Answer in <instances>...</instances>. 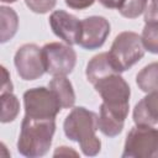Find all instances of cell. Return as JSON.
Masks as SVG:
<instances>
[{"label":"cell","mask_w":158,"mask_h":158,"mask_svg":"<svg viewBox=\"0 0 158 158\" xmlns=\"http://www.w3.org/2000/svg\"><path fill=\"white\" fill-rule=\"evenodd\" d=\"M63 130L65 136L79 143L81 152L88 157H94L100 152L101 142L96 136L99 130V116L83 107L77 106L67 115Z\"/></svg>","instance_id":"obj_1"},{"label":"cell","mask_w":158,"mask_h":158,"mask_svg":"<svg viewBox=\"0 0 158 158\" xmlns=\"http://www.w3.org/2000/svg\"><path fill=\"white\" fill-rule=\"evenodd\" d=\"M54 131V120H40L25 115L17 139L19 153L28 158L44 156L49 151Z\"/></svg>","instance_id":"obj_2"},{"label":"cell","mask_w":158,"mask_h":158,"mask_svg":"<svg viewBox=\"0 0 158 158\" xmlns=\"http://www.w3.org/2000/svg\"><path fill=\"white\" fill-rule=\"evenodd\" d=\"M93 85L102 99L101 105L115 116L126 120L128 115L131 90L120 73L109 74L95 81Z\"/></svg>","instance_id":"obj_3"},{"label":"cell","mask_w":158,"mask_h":158,"mask_svg":"<svg viewBox=\"0 0 158 158\" xmlns=\"http://www.w3.org/2000/svg\"><path fill=\"white\" fill-rule=\"evenodd\" d=\"M144 51L141 36L132 31H125L115 37L107 53L115 70L122 73L141 60Z\"/></svg>","instance_id":"obj_4"},{"label":"cell","mask_w":158,"mask_h":158,"mask_svg":"<svg viewBox=\"0 0 158 158\" xmlns=\"http://www.w3.org/2000/svg\"><path fill=\"white\" fill-rule=\"evenodd\" d=\"M121 156L123 158L158 157V128L151 125L132 127L126 137Z\"/></svg>","instance_id":"obj_5"},{"label":"cell","mask_w":158,"mask_h":158,"mask_svg":"<svg viewBox=\"0 0 158 158\" xmlns=\"http://www.w3.org/2000/svg\"><path fill=\"white\" fill-rule=\"evenodd\" d=\"M25 115L40 120H54L62 110V105L49 88L38 86L23 93Z\"/></svg>","instance_id":"obj_6"},{"label":"cell","mask_w":158,"mask_h":158,"mask_svg":"<svg viewBox=\"0 0 158 158\" xmlns=\"http://www.w3.org/2000/svg\"><path fill=\"white\" fill-rule=\"evenodd\" d=\"M46 73L53 77H67L77 63V53L69 44L51 42L42 47Z\"/></svg>","instance_id":"obj_7"},{"label":"cell","mask_w":158,"mask_h":158,"mask_svg":"<svg viewBox=\"0 0 158 158\" xmlns=\"http://www.w3.org/2000/svg\"><path fill=\"white\" fill-rule=\"evenodd\" d=\"M14 63L17 74L23 80H36L46 72L42 48L35 43H26L21 46L15 53Z\"/></svg>","instance_id":"obj_8"},{"label":"cell","mask_w":158,"mask_h":158,"mask_svg":"<svg viewBox=\"0 0 158 158\" xmlns=\"http://www.w3.org/2000/svg\"><path fill=\"white\" fill-rule=\"evenodd\" d=\"M110 35V23L102 16H89L80 21L78 44L88 51L100 48Z\"/></svg>","instance_id":"obj_9"},{"label":"cell","mask_w":158,"mask_h":158,"mask_svg":"<svg viewBox=\"0 0 158 158\" xmlns=\"http://www.w3.org/2000/svg\"><path fill=\"white\" fill-rule=\"evenodd\" d=\"M49 26L53 33L67 44H78L80 33V21L64 10H56L49 16Z\"/></svg>","instance_id":"obj_10"},{"label":"cell","mask_w":158,"mask_h":158,"mask_svg":"<svg viewBox=\"0 0 158 158\" xmlns=\"http://www.w3.org/2000/svg\"><path fill=\"white\" fill-rule=\"evenodd\" d=\"M133 121L136 125L158 123V91L148 93L133 109Z\"/></svg>","instance_id":"obj_11"},{"label":"cell","mask_w":158,"mask_h":158,"mask_svg":"<svg viewBox=\"0 0 158 158\" xmlns=\"http://www.w3.org/2000/svg\"><path fill=\"white\" fill-rule=\"evenodd\" d=\"M112 73H117V72L112 67L107 52H102V53L94 56L89 60V63L86 65V70H85L86 79L91 84H94L99 79H101L109 74H112Z\"/></svg>","instance_id":"obj_12"},{"label":"cell","mask_w":158,"mask_h":158,"mask_svg":"<svg viewBox=\"0 0 158 158\" xmlns=\"http://www.w3.org/2000/svg\"><path fill=\"white\" fill-rule=\"evenodd\" d=\"M49 89L54 91L57 95L62 109H69L74 106L75 102V93L73 89L72 83L65 77H54L48 85Z\"/></svg>","instance_id":"obj_13"},{"label":"cell","mask_w":158,"mask_h":158,"mask_svg":"<svg viewBox=\"0 0 158 158\" xmlns=\"http://www.w3.org/2000/svg\"><path fill=\"white\" fill-rule=\"evenodd\" d=\"M0 19V42L5 43L15 36L19 27V17L14 9L1 6Z\"/></svg>","instance_id":"obj_14"},{"label":"cell","mask_w":158,"mask_h":158,"mask_svg":"<svg viewBox=\"0 0 158 158\" xmlns=\"http://www.w3.org/2000/svg\"><path fill=\"white\" fill-rule=\"evenodd\" d=\"M125 120L111 114L107 109L100 105V115H99V130L107 137H115L120 135L123 130Z\"/></svg>","instance_id":"obj_15"},{"label":"cell","mask_w":158,"mask_h":158,"mask_svg":"<svg viewBox=\"0 0 158 158\" xmlns=\"http://www.w3.org/2000/svg\"><path fill=\"white\" fill-rule=\"evenodd\" d=\"M136 83L144 93L158 91V62L143 67L136 77Z\"/></svg>","instance_id":"obj_16"},{"label":"cell","mask_w":158,"mask_h":158,"mask_svg":"<svg viewBox=\"0 0 158 158\" xmlns=\"http://www.w3.org/2000/svg\"><path fill=\"white\" fill-rule=\"evenodd\" d=\"M0 101H1L0 121L2 123L14 121L17 117L19 111H20L19 99L12 94V91H10V93H2L1 96H0Z\"/></svg>","instance_id":"obj_17"},{"label":"cell","mask_w":158,"mask_h":158,"mask_svg":"<svg viewBox=\"0 0 158 158\" xmlns=\"http://www.w3.org/2000/svg\"><path fill=\"white\" fill-rule=\"evenodd\" d=\"M141 40L146 51L158 54V23H146Z\"/></svg>","instance_id":"obj_18"},{"label":"cell","mask_w":158,"mask_h":158,"mask_svg":"<svg viewBox=\"0 0 158 158\" xmlns=\"http://www.w3.org/2000/svg\"><path fill=\"white\" fill-rule=\"evenodd\" d=\"M147 0H125L122 6L118 9V12L127 19H136L144 12L147 7Z\"/></svg>","instance_id":"obj_19"},{"label":"cell","mask_w":158,"mask_h":158,"mask_svg":"<svg viewBox=\"0 0 158 158\" xmlns=\"http://www.w3.org/2000/svg\"><path fill=\"white\" fill-rule=\"evenodd\" d=\"M25 4L36 14H46L56 6L57 0H25Z\"/></svg>","instance_id":"obj_20"},{"label":"cell","mask_w":158,"mask_h":158,"mask_svg":"<svg viewBox=\"0 0 158 158\" xmlns=\"http://www.w3.org/2000/svg\"><path fill=\"white\" fill-rule=\"evenodd\" d=\"M146 23H158V0H149L144 10Z\"/></svg>","instance_id":"obj_21"},{"label":"cell","mask_w":158,"mask_h":158,"mask_svg":"<svg viewBox=\"0 0 158 158\" xmlns=\"http://www.w3.org/2000/svg\"><path fill=\"white\" fill-rule=\"evenodd\" d=\"M67 6L74 10H84L86 7H90L95 0H64Z\"/></svg>","instance_id":"obj_22"},{"label":"cell","mask_w":158,"mask_h":158,"mask_svg":"<svg viewBox=\"0 0 158 158\" xmlns=\"http://www.w3.org/2000/svg\"><path fill=\"white\" fill-rule=\"evenodd\" d=\"M1 73H2V83H1V90H0L1 94L12 91V83L10 80V75H9L7 69L4 65H1Z\"/></svg>","instance_id":"obj_23"},{"label":"cell","mask_w":158,"mask_h":158,"mask_svg":"<svg viewBox=\"0 0 158 158\" xmlns=\"http://www.w3.org/2000/svg\"><path fill=\"white\" fill-rule=\"evenodd\" d=\"M125 0H99V2L107 9H120Z\"/></svg>","instance_id":"obj_24"},{"label":"cell","mask_w":158,"mask_h":158,"mask_svg":"<svg viewBox=\"0 0 158 158\" xmlns=\"http://www.w3.org/2000/svg\"><path fill=\"white\" fill-rule=\"evenodd\" d=\"M2 2H15L16 0H1Z\"/></svg>","instance_id":"obj_25"}]
</instances>
